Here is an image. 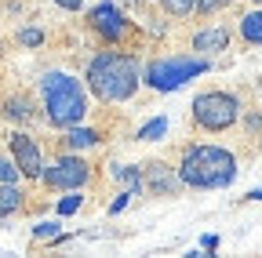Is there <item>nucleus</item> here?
<instances>
[{"label":"nucleus","instance_id":"nucleus-1","mask_svg":"<svg viewBox=\"0 0 262 258\" xmlns=\"http://www.w3.org/2000/svg\"><path fill=\"white\" fill-rule=\"evenodd\" d=\"M142 80L146 77L139 69V62L120 51H98L88 62V73H84V84L98 102H127Z\"/></svg>","mask_w":262,"mask_h":258},{"label":"nucleus","instance_id":"nucleus-2","mask_svg":"<svg viewBox=\"0 0 262 258\" xmlns=\"http://www.w3.org/2000/svg\"><path fill=\"white\" fill-rule=\"evenodd\" d=\"M40 109H44V120L58 131L73 124H84L88 116V91L84 84L73 77V73H62V69H51L40 77Z\"/></svg>","mask_w":262,"mask_h":258},{"label":"nucleus","instance_id":"nucleus-3","mask_svg":"<svg viewBox=\"0 0 262 258\" xmlns=\"http://www.w3.org/2000/svg\"><path fill=\"white\" fill-rule=\"evenodd\" d=\"M179 175L189 189H226L237 178V156L222 146H189L182 153Z\"/></svg>","mask_w":262,"mask_h":258},{"label":"nucleus","instance_id":"nucleus-4","mask_svg":"<svg viewBox=\"0 0 262 258\" xmlns=\"http://www.w3.org/2000/svg\"><path fill=\"white\" fill-rule=\"evenodd\" d=\"M211 69V62L208 58H201V55H168V58H153L149 66H146V84L153 87V91H179L182 84H189L193 77H201V73H208Z\"/></svg>","mask_w":262,"mask_h":258},{"label":"nucleus","instance_id":"nucleus-5","mask_svg":"<svg viewBox=\"0 0 262 258\" xmlns=\"http://www.w3.org/2000/svg\"><path fill=\"white\" fill-rule=\"evenodd\" d=\"M193 120L204 131H229L241 120V99L233 91H204L193 99Z\"/></svg>","mask_w":262,"mask_h":258},{"label":"nucleus","instance_id":"nucleus-6","mask_svg":"<svg viewBox=\"0 0 262 258\" xmlns=\"http://www.w3.org/2000/svg\"><path fill=\"white\" fill-rule=\"evenodd\" d=\"M40 182H44L48 189H66V193L84 189V185L91 182V164H88L84 156H77V153H66V156L55 160L51 168H44Z\"/></svg>","mask_w":262,"mask_h":258},{"label":"nucleus","instance_id":"nucleus-7","mask_svg":"<svg viewBox=\"0 0 262 258\" xmlns=\"http://www.w3.org/2000/svg\"><path fill=\"white\" fill-rule=\"evenodd\" d=\"M8 149H11V156L18 160L22 178H40V175H44V156H40V146L33 142L26 131L8 135Z\"/></svg>","mask_w":262,"mask_h":258},{"label":"nucleus","instance_id":"nucleus-8","mask_svg":"<svg viewBox=\"0 0 262 258\" xmlns=\"http://www.w3.org/2000/svg\"><path fill=\"white\" fill-rule=\"evenodd\" d=\"M88 22H91L95 33H102L110 44H117V40L127 33V18L113 8V0H102L98 8H91V11H88Z\"/></svg>","mask_w":262,"mask_h":258},{"label":"nucleus","instance_id":"nucleus-9","mask_svg":"<svg viewBox=\"0 0 262 258\" xmlns=\"http://www.w3.org/2000/svg\"><path fill=\"white\" fill-rule=\"evenodd\" d=\"M226 48H229V29L226 26H211V29L193 33V51L196 55H215V51H226Z\"/></svg>","mask_w":262,"mask_h":258},{"label":"nucleus","instance_id":"nucleus-10","mask_svg":"<svg viewBox=\"0 0 262 258\" xmlns=\"http://www.w3.org/2000/svg\"><path fill=\"white\" fill-rule=\"evenodd\" d=\"M186 182H182V175H179V168H175V175L164 168V164H153L149 168V193H157V197H164V193H168V197H175V193L182 189Z\"/></svg>","mask_w":262,"mask_h":258},{"label":"nucleus","instance_id":"nucleus-11","mask_svg":"<svg viewBox=\"0 0 262 258\" xmlns=\"http://www.w3.org/2000/svg\"><path fill=\"white\" fill-rule=\"evenodd\" d=\"M98 138H102V135H98L95 131V127H84V124H73V127H66V149H70V153H80V149H91V146H98Z\"/></svg>","mask_w":262,"mask_h":258},{"label":"nucleus","instance_id":"nucleus-12","mask_svg":"<svg viewBox=\"0 0 262 258\" xmlns=\"http://www.w3.org/2000/svg\"><path fill=\"white\" fill-rule=\"evenodd\" d=\"M22 207H26V193L18 189V182H0V218H11Z\"/></svg>","mask_w":262,"mask_h":258},{"label":"nucleus","instance_id":"nucleus-13","mask_svg":"<svg viewBox=\"0 0 262 258\" xmlns=\"http://www.w3.org/2000/svg\"><path fill=\"white\" fill-rule=\"evenodd\" d=\"M110 175H113V182H117L120 189H131L135 197L142 193V171H139V168H127V164H113V168H110Z\"/></svg>","mask_w":262,"mask_h":258},{"label":"nucleus","instance_id":"nucleus-14","mask_svg":"<svg viewBox=\"0 0 262 258\" xmlns=\"http://www.w3.org/2000/svg\"><path fill=\"white\" fill-rule=\"evenodd\" d=\"M4 116L18 120V124L33 120V99H29V95H11V99H4Z\"/></svg>","mask_w":262,"mask_h":258},{"label":"nucleus","instance_id":"nucleus-15","mask_svg":"<svg viewBox=\"0 0 262 258\" xmlns=\"http://www.w3.org/2000/svg\"><path fill=\"white\" fill-rule=\"evenodd\" d=\"M241 37H244V44L262 48V8H255L241 18Z\"/></svg>","mask_w":262,"mask_h":258},{"label":"nucleus","instance_id":"nucleus-16","mask_svg":"<svg viewBox=\"0 0 262 258\" xmlns=\"http://www.w3.org/2000/svg\"><path fill=\"white\" fill-rule=\"evenodd\" d=\"M164 135H168V116H153V120H146L139 131H135L139 142H160Z\"/></svg>","mask_w":262,"mask_h":258},{"label":"nucleus","instance_id":"nucleus-17","mask_svg":"<svg viewBox=\"0 0 262 258\" xmlns=\"http://www.w3.org/2000/svg\"><path fill=\"white\" fill-rule=\"evenodd\" d=\"M62 237V222L58 218H48V222H37V225H33V240H58Z\"/></svg>","mask_w":262,"mask_h":258},{"label":"nucleus","instance_id":"nucleus-18","mask_svg":"<svg viewBox=\"0 0 262 258\" xmlns=\"http://www.w3.org/2000/svg\"><path fill=\"white\" fill-rule=\"evenodd\" d=\"M22 168H18V160L11 153H0V182H18Z\"/></svg>","mask_w":262,"mask_h":258},{"label":"nucleus","instance_id":"nucleus-19","mask_svg":"<svg viewBox=\"0 0 262 258\" xmlns=\"http://www.w3.org/2000/svg\"><path fill=\"white\" fill-rule=\"evenodd\" d=\"M160 4H164V11H168V15H175V18L193 15V11H196V0H160Z\"/></svg>","mask_w":262,"mask_h":258},{"label":"nucleus","instance_id":"nucleus-20","mask_svg":"<svg viewBox=\"0 0 262 258\" xmlns=\"http://www.w3.org/2000/svg\"><path fill=\"white\" fill-rule=\"evenodd\" d=\"M84 207V197H80V189H73V197H62L58 200V215L66 218V215H77Z\"/></svg>","mask_w":262,"mask_h":258},{"label":"nucleus","instance_id":"nucleus-21","mask_svg":"<svg viewBox=\"0 0 262 258\" xmlns=\"http://www.w3.org/2000/svg\"><path fill=\"white\" fill-rule=\"evenodd\" d=\"M18 44L22 48H40L44 44V33H40L37 26H26V29H18Z\"/></svg>","mask_w":262,"mask_h":258},{"label":"nucleus","instance_id":"nucleus-22","mask_svg":"<svg viewBox=\"0 0 262 258\" xmlns=\"http://www.w3.org/2000/svg\"><path fill=\"white\" fill-rule=\"evenodd\" d=\"M226 4H233V0H196V15H215Z\"/></svg>","mask_w":262,"mask_h":258},{"label":"nucleus","instance_id":"nucleus-23","mask_svg":"<svg viewBox=\"0 0 262 258\" xmlns=\"http://www.w3.org/2000/svg\"><path fill=\"white\" fill-rule=\"evenodd\" d=\"M131 197H135V193H131V189H120V193H117V200L110 204V215H120V211H124V207L131 204Z\"/></svg>","mask_w":262,"mask_h":258},{"label":"nucleus","instance_id":"nucleus-24","mask_svg":"<svg viewBox=\"0 0 262 258\" xmlns=\"http://www.w3.org/2000/svg\"><path fill=\"white\" fill-rule=\"evenodd\" d=\"M201 247H204V254H211V251L219 247V233H204V237H201Z\"/></svg>","mask_w":262,"mask_h":258},{"label":"nucleus","instance_id":"nucleus-25","mask_svg":"<svg viewBox=\"0 0 262 258\" xmlns=\"http://www.w3.org/2000/svg\"><path fill=\"white\" fill-rule=\"evenodd\" d=\"M248 131H251V135H262V116H258V113L248 116Z\"/></svg>","mask_w":262,"mask_h":258},{"label":"nucleus","instance_id":"nucleus-26","mask_svg":"<svg viewBox=\"0 0 262 258\" xmlns=\"http://www.w3.org/2000/svg\"><path fill=\"white\" fill-rule=\"evenodd\" d=\"M58 8H66V11H80L84 8V0H55Z\"/></svg>","mask_w":262,"mask_h":258},{"label":"nucleus","instance_id":"nucleus-27","mask_svg":"<svg viewBox=\"0 0 262 258\" xmlns=\"http://www.w3.org/2000/svg\"><path fill=\"white\" fill-rule=\"evenodd\" d=\"M248 197H251V200H262V189H251V193H248Z\"/></svg>","mask_w":262,"mask_h":258},{"label":"nucleus","instance_id":"nucleus-28","mask_svg":"<svg viewBox=\"0 0 262 258\" xmlns=\"http://www.w3.org/2000/svg\"><path fill=\"white\" fill-rule=\"evenodd\" d=\"M0 55H4V44H0Z\"/></svg>","mask_w":262,"mask_h":258},{"label":"nucleus","instance_id":"nucleus-29","mask_svg":"<svg viewBox=\"0 0 262 258\" xmlns=\"http://www.w3.org/2000/svg\"><path fill=\"white\" fill-rule=\"evenodd\" d=\"M255 4H262V0H255Z\"/></svg>","mask_w":262,"mask_h":258}]
</instances>
